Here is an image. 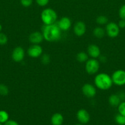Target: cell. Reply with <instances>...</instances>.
Segmentation results:
<instances>
[{
	"label": "cell",
	"instance_id": "277c9868",
	"mask_svg": "<svg viewBox=\"0 0 125 125\" xmlns=\"http://www.w3.org/2000/svg\"><path fill=\"white\" fill-rule=\"evenodd\" d=\"M99 69V62L96 59H88L85 63V70L89 74H96Z\"/></svg>",
	"mask_w": 125,
	"mask_h": 125
},
{
	"label": "cell",
	"instance_id": "52a82bcc",
	"mask_svg": "<svg viewBox=\"0 0 125 125\" xmlns=\"http://www.w3.org/2000/svg\"><path fill=\"white\" fill-rule=\"evenodd\" d=\"M27 52L29 57L32 58H38L42 54L43 49L40 45L33 44L28 48Z\"/></svg>",
	"mask_w": 125,
	"mask_h": 125
},
{
	"label": "cell",
	"instance_id": "d4e9b609",
	"mask_svg": "<svg viewBox=\"0 0 125 125\" xmlns=\"http://www.w3.org/2000/svg\"><path fill=\"white\" fill-rule=\"evenodd\" d=\"M50 61V58L49 55L47 54H44L42 56H41V62L42 63H44V64H48L49 63Z\"/></svg>",
	"mask_w": 125,
	"mask_h": 125
},
{
	"label": "cell",
	"instance_id": "f1b7e54d",
	"mask_svg": "<svg viewBox=\"0 0 125 125\" xmlns=\"http://www.w3.org/2000/svg\"><path fill=\"white\" fill-rule=\"evenodd\" d=\"M118 25L120 29V28H121V29H124V28H125V20H120L119 21Z\"/></svg>",
	"mask_w": 125,
	"mask_h": 125
},
{
	"label": "cell",
	"instance_id": "4fadbf2b",
	"mask_svg": "<svg viewBox=\"0 0 125 125\" xmlns=\"http://www.w3.org/2000/svg\"><path fill=\"white\" fill-rule=\"evenodd\" d=\"M44 39L42 33L38 31L33 32L29 36V42L33 44H38V45H39V44L42 42Z\"/></svg>",
	"mask_w": 125,
	"mask_h": 125
},
{
	"label": "cell",
	"instance_id": "8fae6325",
	"mask_svg": "<svg viewBox=\"0 0 125 125\" xmlns=\"http://www.w3.org/2000/svg\"><path fill=\"white\" fill-rule=\"evenodd\" d=\"M56 24L62 31H66L71 28L72 22L69 17H63L57 22Z\"/></svg>",
	"mask_w": 125,
	"mask_h": 125
},
{
	"label": "cell",
	"instance_id": "4dcf8cb0",
	"mask_svg": "<svg viewBox=\"0 0 125 125\" xmlns=\"http://www.w3.org/2000/svg\"><path fill=\"white\" fill-rule=\"evenodd\" d=\"M118 96H120L121 100H124L125 99V93H120L118 95Z\"/></svg>",
	"mask_w": 125,
	"mask_h": 125
},
{
	"label": "cell",
	"instance_id": "7c38bea8",
	"mask_svg": "<svg viewBox=\"0 0 125 125\" xmlns=\"http://www.w3.org/2000/svg\"><path fill=\"white\" fill-rule=\"evenodd\" d=\"M87 31V27L84 22L77 21L74 26V32L77 36L80 37L84 35Z\"/></svg>",
	"mask_w": 125,
	"mask_h": 125
},
{
	"label": "cell",
	"instance_id": "ba28073f",
	"mask_svg": "<svg viewBox=\"0 0 125 125\" xmlns=\"http://www.w3.org/2000/svg\"><path fill=\"white\" fill-rule=\"evenodd\" d=\"M25 52L24 49L21 46H17L13 50L12 52V59L14 62H22L24 59Z\"/></svg>",
	"mask_w": 125,
	"mask_h": 125
},
{
	"label": "cell",
	"instance_id": "30bf717a",
	"mask_svg": "<svg viewBox=\"0 0 125 125\" xmlns=\"http://www.w3.org/2000/svg\"><path fill=\"white\" fill-rule=\"evenodd\" d=\"M77 118L82 124H87L90 120V116L88 111L85 109L78 110L77 113Z\"/></svg>",
	"mask_w": 125,
	"mask_h": 125
},
{
	"label": "cell",
	"instance_id": "e0dca14e",
	"mask_svg": "<svg viewBox=\"0 0 125 125\" xmlns=\"http://www.w3.org/2000/svg\"><path fill=\"white\" fill-rule=\"evenodd\" d=\"M105 31L101 27H96L93 30V35L98 39H102L105 35Z\"/></svg>",
	"mask_w": 125,
	"mask_h": 125
},
{
	"label": "cell",
	"instance_id": "5bb4252c",
	"mask_svg": "<svg viewBox=\"0 0 125 125\" xmlns=\"http://www.w3.org/2000/svg\"><path fill=\"white\" fill-rule=\"evenodd\" d=\"M87 52H88V54L91 58L97 59L100 55V48L99 46H97L96 45H94V44H92V45L88 46Z\"/></svg>",
	"mask_w": 125,
	"mask_h": 125
},
{
	"label": "cell",
	"instance_id": "603a6c76",
	"mask_svg": "<svg viewBox=\"0 0 125 125\" xmlns=\"http://www.w3.org/2000/svg\"><path fill=\"white\" fill-rule=\"evenodd\" d=\"M8 42V38L5 34L0 32V45H4Z\"/></svg>",
	"mask_w": 125,
	"mask_h": 125
},
{
	"label": "cell",
	"instance_id": "8992f818",
	"mask_svg": "<svg viewBox=\"0 0 125 125\" xmlns=\"http://www.w3.org/2000/svg\"><path fill=\"white\" fill-rule=\"evenodd\" d=\"M105 32L110 38H115L119 35L120 28L118 24L115 22H110L107 24L105 27Z\"/></svg>",
	"mask_w": 125,
	"mask_h": 125
},
{
	"label": "cell",
	"instance_id": "7402d4cb",
	"mask_svg": "<svg viewBox=\"0 0 125 125\" xmlns=\"http://www.w3.org/2000/svg\"><path fill=\"white\" fill-rule=\"evenodd\" d=\"M9 94V89L7 85L3 84H0V95L6 96Z\"/></svg>",
	"mask_w": 125,
	"mask_h": 125
},
{
	"label": "cell",
	"instance_id": "44dd1931",
	"mask_svg": "<svg viewBox=\"0 0 125 125\" xmlns=\"http://www.w3.org/2000/svg\"><path fill=\"white\" fill-rule=\"evenodd\" d=\"M115 120L116 123L119 125H125V116L119 114L115 116Z\"/></svg>",
	"mask_w": 125,
	"mask_h": 125
},
{
	"label": "cell",
	"instance_id": "5b68a950",
	"mask_svg": "<svg viewBox=\"0 0 125 125\" xmlns=\"http://www.w3.org/2000/svg\"><path fill=\"white\" fill-rule=\"evenodd\" d=\"M113 83L118 86L125 85V71L118 70L113 72L112 76Z\"/></svg>",
	"mask_w": 125,
	"mask_h": 125
},
{
	"label": "cell",
	"instance_id": "484cf974",
	"mask_svg": "<svg viewBox=\"0 0 125 125\" xmlns=\"http://www.w3.org/2000/svg\"><path fill=\"white\" fill-rule=\"evenodd\" d=\"M20 3L23 7H28L32 5L33 0H20Z\"/></svg>",
	"mask_w": 125,
	"mask_h": 125
},
{
	"label": "cell",
	"instance_id": "ac0fdd59",
	"mask_svg": "<svg viewBox=\"0 0 125 125\" xmlns=\"http://www.w3.org/2000/svg\"><path fill=\"white\" fill-rule=\"evenodd\" d=\"M76 59L79 62H86L88 60V54L84 51L79 52L76 56Z\"/></svg>",
	"mask_w": 125,
	"mask_h": 125
},
{
	"label": "cell",
	"instance_id": "9c48e42d",
	"mask_svg": "<svg viewBox=\"0 0 125 125\" xmlns=\"http://www.w3.org/2000/svg\"><path fill=\"white\" fill-rule=\"evenodd\" d=\"M82 91L83 95L87 98H93L96 95V89L94 85L91 84H85L82 88Z\"/></svg>",
	"mask_w": 125,
	"mask_h": 125
},
{
	"label": "cell",
	"instance_id": "cb8c5ba5",
	"mask_svg": "<svg viewBox=\"0 0 125 125\" xmlns=\"http://www.w3.org/2000/svg\"><path fill=\"white\" fill-rule=\"evenodd\" d=\"M118 110L119 114L125 116V101L120 103V104L118 106Z\"/></svg>",
	"mask_w": 125,
	"mask_h": 125
},
{
	"label": "cell",
	"instance_id": "2e32d148",
	"mask_svg": "<svg viewBox=\"0 0 125 125\" xmlns=\"http://www.w3.org/2000/svg\"><path fill=\"white\" fill-rule=\"evenodd\" d=\"M121 99L118 95L116 94H113L111 95L109 98V103L110 106L113 107H117L121 103Z\"/></svg>",
	"mask_w": 125,
	"mask_h": 125
},
{
	"label": "cell",
	"instance_id": "3957f363",
	"mask_svg": "<svg viewBox=\"0 0 125 125\" xmlns=\"http://www.w3.org/2000/svg\"><path fill=\"white\" fill-rule=\"evenodd\" d=\"M40 18L45 25H49L56 23L58 19V15L53 9L46 8L42 11Z\"/></svg>",
	"mask_w": 125,
	"mask_h": 125
},
{
	"label": "cell",
	"instance_id": "83f0119b",
	"mask_svg": "<svg viewBox=\"0 0 125 125\" xmlns=\"http://www.w3.org/2000/svg\"><path fill=\"white\" fill-rule=\"evenodd\" d=\"M36 2L39 6L44 7L48 4V3L49 2V0H36Z\"/></svg>",
	"mask_w": 125,
	"mask_h": 125
},
{
	"label": "cell",
	"instance_id": "f546056e",
	"mask_svg": "<svg viewBox=\"0 0 125 125\" xmlns=\"http://www.w3.org/2000/svg\"><path fill=\"white\" fill-rule=\"evenodd\" d=\"M4 125H19V124L16 121L12 120H9L4 123Z\"/></svg>",
	"mask_w": 125,
	"mask_h": 125
},
{
	"label": "cell",
	"instance_id": "1f68e13d",
	"mask_svg": "<svg viewBox=\"0 0 125 125\" xmlns=\"http://www.w3.org/2000/svg\"><path fill=\"white\" fill-rule=\"evenodd\" d=\"M2 25H1V24H0V32H1V31H2Z\"/></svg>",
	"mask_w": 125,
	"mask_h": 125
},
{
	"label": "cell",
	"instance_id": "836d02e7",
	"mask_svg": "<svg viewBox=\"0 0 125 125\" xmlns=\"http://www.w3.org/2000/svg\"><path fill=\"white\" fill-rule=\"evenodd\" d=\"M0 125H2V123H0Z\"/></svg>",
	"mask_w": 125,
	"mask_h": 125
},
{
	"label": "cell",
	"instance_id": "9a60e30c",
	"mask_svg": "<svg viewBox=\"0 0 125 125\" xmlns=\"http://www.w3.org/2000/svg\"><path fill=\"white\" fill-rule=\"evenodd\" d=\"M63 121V116L60 113L54 114L51 118V123L52 125H61Z\"/></svg>",
	"mask_w": 125,
	"mask_h": 125
},
{
	"label": "cell",
	"instance_id": "ffe728a7",
	"mask_svg": "<svg viewBox=\"0 0 125 125\" xmlns=\"http://www.w3.org/2000/svg\"><path fill=\"white\" fill-rule=\"evenodd\" d=\"M96 21L97 23H98L99 24L103 25V24H107L108 21H109V20H108V18L106 16L100 15L97 17Z\"/></svg>",
	"mask_w": 125,
	"mask_h": 125
},
{
	"label": "cell",
	"instance_id": "6da1fadb",
	"mask_svg": "<svg viewBox=\"0 0 125 125\" xmlns=\"http://www.w3.org/2000/svg\"><path fill=\"white\" fill-rule=\"evenodd\" d=\"M61 31L56 23L45 25L42 28V34L44 39L49 42H54L60 40L61 37Z\"/></svg>",
	"mask_w": 125,
	"mask_h": 125
},
{
	"label": "cell",
	"instance_id": "d6986e66",
	"mask_svg": "<svg viewBox=\"0 0 125 125\" xmlns=\"http://www.w3.org/2000/svg\"><path fill=\"white\" fill-rule=\"evenodd\" d=\"M9 115L6 111L1 110L0 111V123H5L7 120H9Z\"/></svg>",
	"mask_w": 125,
	"mask_h": 125
},
{
	"label": "cell",
	"instance_id": "4316f807",
	"mask_svg": "<svg viewBox=\"0 0 125 125\" xmlns=\"http://www.w3.org/2000/svg\"><path fill=\"white\" fill-rule=\"evenodd\" d=\"M119 16L121 19L125 20V4L123 5L119 10Z\"/></svg>",
	"mask_w": 125,
	"mask_h": 125
},
{
	"label": "cell",
	"instance_id": "d6a6232c",
	"mask_svg": "<svg viewBox=\"0 0 125 125\" xmlns=\"http://www.w3.org/2000/svg\"><path fill=\"white\" fill-rule=\"evenodd\" d=\"M83 125V124H77V125Z\"/></svg>",
	"mask_w": 125,
	"mask_h": 125
},
{
	"label": "cell",
	"instance_id": "7a4b0ae2",
	"mask_svg": "<svg viewBox=\"0 0 125 125\" xmlns=\"http://www.w3.org/2000/svg\"><path fill=\"white\" fill-rule=\"evenodd\" d=\"M94 84L98 89L102 90H109L113 85L112 77L105 73H99L94 78Z\"/></svg>",
	"mask_w": 125,
	"mask_h": 125
}]
</instances>
